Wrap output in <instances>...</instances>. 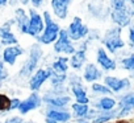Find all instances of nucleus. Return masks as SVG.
<instances>
[{"instance_id":"obj_5","label":"nucleus","mask_w":134,"mask_h":123,"mask_svg":"<svg viewBox=\"0 0 134 123\" xmlns=\"http://www.w3.org/2000/svg\"><path fill=\"white\" fill-rule=\"evenodd\" d=\"M42 31H43V17L34 9H29V20H28L25 35L37 37L42 33Z\"/></svg>"},{"instance_id":"obj_11","label":"nucleus","mask_w":134,"mask_h":123,"mask_svg":"<svg viewBox=\"0 0 134 123\" xmlns=\"http://www.w3.org/2000/svg\"><path fill=\"white\" fill-rule=\"evenodd\" d=\"M23 53H24V50L20 46H17V45H9L3 52V62L4 64H8L9 66H12V65H15L16 60Z\"/></svg>"},{"instance_id":"obj_38","label":"nucleus","mask_w":134,"mask_h":123,"mask_svg":"<svg viewBox=\"0 0 134 123\" xmlns=\"http://www.w3.org/2000/svg\"><path fill=\"white\" fill-rule=\"evenodd\" d=\"M117 123H129V122H126V120H120V122H117Z\"/></svg>"},{"instance_id":"obj_35","label":"nucleus","mask_w":134,"mask_h":123,"mask_svg":"<svg viewBox=\"0 0 134 123\" xmlns=\"http://www.w3.org/2000/svg\"><path fill=\"white\" fill-rule=\"evenodd\" d=\"M8 2H9V4H11V6H16V4L20 2V0H8Z\"/></svg>"},{"instance_id":"obj_34","label":"nucleus","mask_w":134,"mask_h":123,"mask_svg":"<svg viewBox=\"0 0 134 123\" xmlns=\"http://www.w3.org/2000/svg\"><path fill=\"white\" fill-rule=\"evenodd\" d=\"M4 123H23V119L20 116H12V118H8Z\"/></svg>"},{"instance_id":"obj_17","label":"nucleus","mask_w":134,"mask_h":123,"mask_svg":"<svg viewBox=\"0 0 134 123\" xmlns=\"http://www.w3.org/2000/svg\"><path fill=\"white\" fill-rule=\"evenodd\" d=\"M101 77H103V73H101V70L95 64H87L86 65L84 73H83L84 81H87V82H96Z\"/></svg>"},{"instance_id":"obj_42","label":"nucleus","mask_w":134,"mask_h":123,"mask_svg":"<svg viewBox=\"0 0 134 123\" xmlns=\"http://www.w3.org/2000/svg\"><path fill=\"white\" fill-rule=\"evenodd\" d=\"M107 123H108V122H107Z\"/></svg>"},{"instance_id":"obj_27","label":"nucleus","mask_w":134,"mask_h":123,"mask_svg":"<svg viewBox=\"0 0 134 123\" xmlns=\"http://www.w3.org/2000/svg\"><path fill=\"white\" fill-rule=\"evenodd\" d=\"M91 89H92V91H93V93H96V94H112V91H110L105 85H101V83L92 82Z\"/></svg>"},{"instance_id":"obj_6","label":"nucleus","mask_w":134,"mask_h":123,"mask_svg":"<svg viewBox=\"0 0 134 123\" xmlns=\"http://www.w3.org/2000/svg\"><path fill=\"white\" fill-rule=\"evenodd\" d=\"M54 50L57 53H63V54H72L75 52V46L72 45L71 40L67 36V32L64 29H60L58 33L57 40L54 41Z\"/></svg>"},{"instance_id":"obj_29","label":"nucleus","mask_w":134,"mask_h":123,"mask_svg":"<svg viewBox=\"0 0 134 123\" xmlns=\"http://www.w3.org/2000/svg\"><path fill=\"white\" fill-rule=\"evenodd\" d=\"M9 107V98L5 94H0V111L8 110Z\"/></svg>"},{"instance_id":"obj_10","label":"nucleus","mask_w":134,"mask_h":123,"mask_svg":"<svg viewBox=\"0 0 134 123\" xmlns=\"http://www.w3.org/2000/svg\"><path fill=\"white\" fill-rule=\"evenodd\" d=\"M72 0H51V8L54 15L60 19L64 20L69 15V7L71 6Z\"/></svg>"},{"instance_id":"obj_37","label":"nucleus","mask_w":134,"mask_h":123,"mask_svg":"<svg viewBox=\"0 0 134 123\" xmlns=\"http://www.w3.org/2000/svg\"><path fill=\"white\" fill-rule=\"evenodd\" d=\"M8 3V0H0V7H3V6H5Z\"/></svg>"},{"instance_id":"obj_41","label":"nucleus","mask_w":134,"mask_h":123,"mask_svg":"<svg viewBox=\"0 0 134 123\" xmlns=\"http://www.w3.org/2000/svg\"><path fill=\"white\" fill-rule=\"evenodd\" d=\"M66 123H70V122H66Z\"/></svg>"},{"instance_id":"obj_1","label":"nucleus","mask_w":134,"mask_h":123,"mask_svg":"<svg viewBox=\"0 0 134 123\" xmlns=\"http://www.w3.org/2000/svg\"><path fill=\"white\" fill-rule=\"evenodd\" d=\"M43 31L40 36H37V40L40 44H43V45H49V44H53L57 37H58V33L60 31V27L51 19V15L50 12H43Z\"/></svg>"},{"instance_id":"obj_33","label":"nucleus","mask_w":134,"mask_h":123,"mask_svg":"<svg viewBox=\"0 0 134 123\" xmlns=\"http://www.w3.org/2000/svg\"><path fill=\"white\" fill-rule=\"evenodd\" d=\"M129 42H130V44H129L130 46L134 45V29H133L130 25H129Z\"/></svg>"},{"instance_id":"obj_26","label":"nucleus","mask_w":134,"mask_h":123,"mask_svg":"<svg viewBox=\"0 0 134 123\" xmlns=\"http://www.w3.org/2000/svg\"><path fill=\"white\" fill-rule=\"evenodd\" d=\"M113 116H117V112H114L113 110H110V111H103V112H100V114L93 119V122H95V123H107V122L110 120Z\"/></svg>"},{"instance_id":"obj_13","label":"nucleus","mask_w":134,"mask_h":123,"mask_svg":"<svg viewBox=\"0 0 134 123\" xmlns=\"http://www.w3.org/2000/svg\"><path fill=\"white\" fill-rule=\"evenodd\" d=\"M12 23H13V21H8V23H5L4 25L0 27V42H2L3 45H7V46L17 44L16 36L11 32Z\"/></svg>"},{"instance_id":"obj_20","label":"nucleus","mask_w":134,"mask_h":123,"mask_svg":"<svg viewBox=\"0 0 134 123\" xmlns=\"http://www.w3.org/2000/svg\"><path fill=\"white\" fill-rule=\"evenodd\" d=\"M46 103H49L50 106L53 107H64L66 105H69L70 103V97H67V95H55V97H45L43 98Z\"/></svg>"},{"instance_id":"obj_12","label":"nucleus","mask_w":134,"mask_h":123,"mask_svg":"<svg viewBox=\"0 0 134 123\" xmlns=\"http://www.w3.org/2000/svg\"><path fill=\"white\" fill-rule=\"evenodd\" d=\"M96 60H97V64L101 66L103 70L110 72V70H114V69H116V61L112 60V58L108 56V53L105 52L104 48H99V49H97Z\"/></svg>"},{"instance_id":"obj_22","label":"nucleus","mask_w":134,"mask_h":123,"mask_svg":"<svg viewBox=\"0 0 134 123\" xmlns=\"http://www.w3.org/2000/svg\"><path fill=\"white\" fill-rule=\"evenodd\" d=\"M47 118L50 119H54L59 123H66V122H69V119L71 118L70 112H67V111H63V110H47Z\"/></svg>"},{"instance_id":"obj_3","label":"nucleus","mask_w":134,"mask_h":123,"mask_svg":"<svg viewBox=\"0 0 134 123\" xmlns=\"http://www.w3.org/2000/svg\"><path fill=\"white\" fill-rule=\"evenodd\" d=\"M41 56H42V50L40 48L38 44H33L30 46V50H29V58L26 60V62L24 64L21 72H20V76L21 77H26V76H30L36 69H37V65L41 60Z\"/></svg>"},{"instance_id":"obj_30","label":"nucleus","mask_w":134,"mask_h":123,"mask_svg":"<svg viewBox=\"0 0 134 123\" xmlns=\"http://www.w3.org/2000/svg\"><path fill=\"white\" fill-rule=\"evenodd\" d=\"M20 99L19 98H13V99H9V107H8V111H11V110H16L17 107H19V105H20Z\"/></svg>"},{"instance_id":"obj_9","label":"nucleus","mask_w":134,"mask_h":123,"mask_svg":"<svg viewBox=\"0 0 134 123\" xmlns=\"http://www.w3.org/2000/svg\"><path fill=\"white\" fill-rule=\"evenodd\" d=\"M104 83L105 86L113 93H118L124 89H127L130 86V81L127 78H124V80H120L117 77H113V76H105L104 77Z\"/></svg>"},{"instance_id":"obj_19","label":"nucleus","mask_w":134,"mask_h":123,"mask_svg":"<svg viewBox=\"0 0 134 123\" xmlns=\"http://www.w3.org/2000/svg\"><path fill=\"white\" fill-rule=\"evenodd\" d=\"M28 20H29V16L26 15V12L23 8H19V9L15 11V21H16L17 28H19V31L21 33H25L26 32Z\"/></svg>"},{"instance_id":"obj_31","label":"nucleus","mask_w":134,"mask_h":123,"mask_svg":"<svg viewBox=\"0 0 134 123\" xmlns=\"http://www.w3.org/2000/svg\"><path fill=\"white\" fill-rule=\"evenodd\" d=\"M7 76H8V73H7V70H5V68H4L3 62H0V81L5 80V78H7Z\"/></svg>"},{"instance_id":"obj_2","label":"nucleus","mask_w":134,"mask_h":123,"mask_svg":"<svg viewBox=\"0 0 134 123\" xmlns=\"http://www.w3.org/2000/svg\"><path fill=\"white\" fill-rule=\"evenodd\" d=\"M103 44L110 53H116L118 49H122L125 46V42L121 38V28L114 27L108 29L103 37Z\"/></svg>"},{"instance_id":"obj_7","label":"nucleus","mask_w":134,"mask_h":123,"mask_svg":"<svg viewBox=\"0 0 134 123\" xmlns=\"http://www.w3.org/2000/svg\"><path fill=\"white\" fill-rule=\"evenodd\" d=\"M133 13H134L133 7H127V8H124V9H113L110 12V17L120 28H124V27L130 25Z\"/></svg>"},{"instance_id":"obj_21","label":"nucleus","mask_w":134,"mask_h":123,"mask_svg":"<svg viewBox=\"0 0 134 123\" xmlns=\"http://www.w3.org/2000/svg\"><path fill=\"white\" fill-rule=\"evenodd\" d=\"M95 107L100 111H110V110H114L116 107V101L110 97H101L96 103H95Z\"/></svg>"},{"instance_id":"obj_4","label":"nucleus","mask_w":134,"mask_h":123,"mask_svg":"<svg viewBox=\"0 0 134 123\" xmlns=\"http://www.w3.org/2000/svg\"><path fill=\"white\" fill-rule=\"evenodd\" d=\"M66 32H67V36H69V38H70L71 41H79V40H82V38H84V37L88 36L90 29H88V27L82 21L80 17L75 16Z\"/></svg>"},{"instance_id":"obj_24","label":"nucleus","mask_w":134,"mask_h":123,"mask_svg":"<svg viewBox=\"0 0 134 123\" xmlns=\"http://www.w3.org/2000/svg\"><path fill=\"white\" fill-rule=\"evenodd\" d=\"M51 69L55 73H66L67 69H69V58H67V57H59L53 64Z\"/></svg>"},{"instance_id":"obj_40","label":"nucleus","mask_w":134,"mask_h":123,"mask_svg":"<svg viewBox=\"0 0 134 123\" xmlns=\"http://www.w3.org/2000/svg\"><path fill=\"white\" fill-rule=\"evenodd\" d=\"M0 87H2V81H0Z\"/></svg>"},{"instance_id":"obj_14","label":"nucleus","mask_w":134,"mask_h":123,"mask_svg":"<svg viewBox=\"0 0 134 123\" xmlns=\"http://www.w3.org/2000/svg\"><path fill=\"white\" fill-rule=\"evenodd\" d=\"M71 91L74 94V97L76 98V102L78 103H87L90 102L88 97H87V93L84 90V87L82 86V83H79V78L76 77H72V81H71Z\"/></svg>"},{"instance_id":"obj_32","label":"nucleus","mask_w":134,"mask_h":123,"mask_svg":"<svg viewBox=\"0 0 134 123\" xmlns=\"http://www.w3.org/2000/svg\"><path fill=\"white\" fill-rule=\"evenodd\" d=\"M28 2H30L33 4V7H41L43 4V0H23V3L26 4Z\"/></svg>"},{"instance_id":"obj_18","label":"nucleus","mask_w":134,"mask_h":123,"mask_svg":"<svg viewBox=\"0 0 134 123\" xmlns=\"http://www.w3.org/2000/svg\"><path fill=\"white\" fill-rule=\"evenodd\" d=\"M84 62H86V48H80L79 50H75L71 54V58H70L71 68L79 70V69H82Z\"/></svg>"},{"instance_id":"obj_23","label":"nucleus","mask_w":134,"mask_h":123,"mask_svg":"<svg viewBox=\"0 0 134 123\" xmlns=\"http://www.w3.org/2000/svg\"><path fill=\"white\" fill-rule=\"evenodd\" d=\"M47 80H50L53 86H59L66 81V73H55L53 69H47Z\"/></svg>"},{"instance_id":"obj_25","label":"nucleus","mask_w":134,"mask_h":123,"mask_svg":"<svg viewBox=\"0 0 134 123\" xmlns=\"http://www.w3.org/2000/svg\"><path fill=\"white\" fill-rule=\"evenodd\" d=\"M72 110L75 112V115L78 118H86L88 115V111H90V107L87 103H74L72 105Z\"/></svg>"},{"instance_id":"obj_8","label":"nucleus","mask_w":134,"mask_h":123,"mask_svg":"<svg viewBox=\"0 0 134 123\" xmlns=\"http://www.w3.org/2000/svg\"><path fill=\"white\" fill-rule=\"evenodd\" d=\"M41 102H42L41 97H40L37 93H33V94H30L26 99L21 101L17 109H19V111H20L21 114H28L29 111L38 109V107L41 106Z\"/></svg>"},{"instance_id":"obj_36","label":"nucleus","mask_w":134,"mask_h":123,"mask_svg":"<svg viewBox=\"0 0 134 123\" xmlns=\"http://www.w3.org/2000/svg\"><path fill=\"white\" fill-rule=\"evenodd\" d=\"M46 123H59V122H57L54 119H50V118H46Z\"/></svg>"},{"instance_id":"obj_28","label":"nucleus","mask_w":134,"mask_h":123,"mask_svg":"<svg viewBox=\"0 0 134 123\" xmlns=\"http://www.w3.org/2000/svg\"><path fill=\"white\" fill-rule=\"evenodd\" d=\"M121 64H122V68H124V69L130 70V72L134 70V54H130L129 57L122 58Z\"/></svg>"},{"instance_id":"obj_15","label":"nucleus","mask_w":134,"mask_h":123,"mask_svg":"<svg viewBox=\"0 0 134 123\" xmlns=\"http://www.w3.org/2000/svg\"><path fill=\"white\" fill-rule=\"evenodd\" d=\"M46 80H47V72L45 69H37L29 81V89L33 91L40 90Z\"/></svg>"},{"instance_id":"obj_39","label":"nucleus","mask_w":134,"mask_h":123,"mask_svg":"<svg viewBox=\"0 0 134 123\" xmlns=\"http://www.w3.org/2000/svg\"><path fill=\"white\" fill-rule=\"evenodd\" d=\"M80 123H88V122H80Z\"/></svg>"},{"instance_id":"obj_16","label":"nucleus","mask_w":134,"mask_h":123,"mask_svg":"<svg viewBox=\"0 0 134 123\" xmlns=\"http://www.w3.org/2000/svg\"><path fill=\"white\" fill-rule=\"evenodd\" d=\"M133 106H134V94L129 93L124 95L120 102V111L117 112V116H126L127 114L131 112Z\"/></svg>"}]
</instances>
